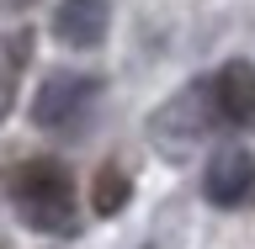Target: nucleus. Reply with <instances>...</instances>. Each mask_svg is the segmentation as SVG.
<instances>
[{
    "instance_id": "nucleus-7",
    "label": "nucleus",
    "mask_w": 255,
    "mask_h": 249,
    "mask_svg": "<svg viewBox=\"0 0 255 249\" xmlns=\"http://www.w3.org/2000/svg\"><path fill=\"white\" fill-rule=\"evenodd\" d=\"M128 196H133V180H128L117 165H101L96 180H91V207L101 212V218H112V212H123V207H128Z\"/></svg>"
},
{
    "instance_id": "nucleus-3",
    "label": "nucleus",
    "mask_w": 255,
    "mask_h": 249,
    "mask_svg": "<svg viewBox=\"0 0 255 249\" xmlns=\"http://www.w3.org/2000/svg\"><path fill=\"white\" fill-rule=\"evenodd\" d=\"M91 95H96V80L91 75H48L43 90H37V101H32V122H37V127L75 122L80 111L91 106Z\"/></svg>"
},
{
    "instance_id": "nucleus-4",
    "label": "nucleus",
    "mask_w": 255,
    "mask_h": 249,
    "mask_svg": "<svg viewBox=\"0 0 255 249\" xmlns=\"http://www.w3.org/2000/svg\"><path fill=\"white\" fill-rule=\"evenodd\" d=\"M213 122H223V117H218V101H213V80H207V85H186V90L154 117V138L175 127L181 143H191V138H202Z\"/></svg>"
},
{
    "instance_id": "nucleus-2",
    "label": "nucleus",
    "mask_w": 255,
    "mask_h": 249,
    "mask_svg": "<svg viewBox=\"0 0 255 249\" xmlns=\"http://www.w3.org/2000/svg\"><path fill=\"white\" fill-rule=\"evenodd\" d=\"M202 191H207V202H218V207L255 202V154H245V149L213 154L207 170H202Z\"/></svg>"
},
{
    "instance_id": "nucleus-6",
    "label": "nucleus",
    "mask_w": 255,
    "mask_h": 249,
    "mask_svg": "<svg viewBox=\"0 0 255 249\" xmlns=\"http://www.w3.org/2000/svg\"><path fill=\"white\" fill-rule=\"evenodd\" d=\"M107 21H112L107 0H59V11H53V32H59L69 48L101 43V37H107Z\"/></svg>"
},
{
    "instance_id": "nucleus-1",
    "label": "nucleus",
    "mask_w": 255,
    "mask_h": 249,
    "mask_svg": "<svg viewBox=\"0 0 255 249\" xmlns=\"http://www.w3.org/2000/svg\"><path fill=\"white\" fill-rule=\"evenodd\" d=\"M21 218L43 234H69L75 228V191H69V170L53 159H27L11 180Z\"/></svg>"
},
{
    "instance_id": "nucleus-5",
    "label": "nucleus",
    "mask_w": 255,
    "mask_h": 249,
    "mask_svg": "<svg viewBox=\"0 0 255 249\" xmlns=\"http://www.w3.org/2000/svg\"><path fill=\"white\" fill-rule=\"evenodd\" d=\"M213 101H218V117L234 127H250L255 122V69L245 59L223 64L213 75Z\"/></svg>"
}]
</instances>
